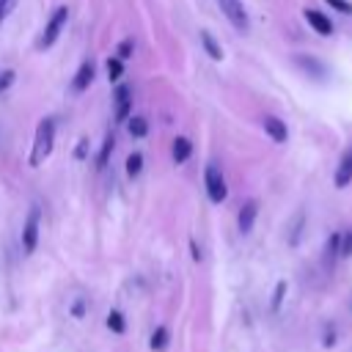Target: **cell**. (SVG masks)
<instances>
[{"mask_svg": "<svg viewBox=\"0 0 352 352\" xmlns=\"http://www.w3.org/2000/svg\"><path fill=\"white\" fill-rule=\"evenodd\" d=\"M52 143H55V121L52 118H41L36 126V138H33V151L28 157V162L36 168L41 165L50 154H52Z\"/></svg>", "mask_w": 352, "mask_h": 352, "instance_id": "6da1fadb", "label": "cell"}, {"mask_svg": "<svg viewBox=\"0 0 352 352\" xmlns=\"http://www.w3.org/2000/svg\"><path fill=\"white\" fill-rule=\"evenodd\" d=\"M66 22H69V8L66 6H58L55 11H52V16L47 19V25H44V33H41V38H38V50H47V47H52L55 41H58V36L63 33V28H66Z\"/></svg>", "mask_w": 352, "mask_h": 352, "instance_id": "7a4b0ae2", "label": "cell"}, {"mask_svg": "<svg viewBox=\"0 0 352 352\" xmlns=\"http://www.w3.org/2000/svg\"><path fill=\"white\" fill-rule=\"evenodd\" d=\"M204 184H206V195H209L212 204H223V201H226L228 187H226V179H223V173H220V168H217L214 162L206 165V170H204Z\"/></svg>", "mask_w": 352, "mask_h": 352, "instance_id": "3957f363", "label": "cell"}, {"mask_svg": "<svg viewBox=\"0 0 352 352\" xmlns=\"http://www.w3.org/2000/svg\"><path fill=\"white\" fill-rule=\"evenodd\" d=\"M217 6H220V11L226 14V19H228L239 33H248L250 19H248V11H245L242 0H217Z\"/></svg>", "mask_w": 352, "mask_h": 352, "instance_id": "277c9868", "label": "cell"}, {"mask_svg": "<svg viewBox=\"0 0 352 352\" xmlns=\"http://www.w3.org/2000/svg\"><path fill=\"white\" fill-rule=\"evenodd\" d=\"M38 223H41V212L33 206V209L28 212L25 226H22V250H25V253H33L36 245H38Z\"/></svg>", "mask_w": 352, "mask_h": 352, "instance_id": "5b68a950", "label": "cell"}, {"mask_svg": "<svg viewBox=\"0 0 352 352\" xmlns=\"http://www.w3.org/2000/svg\"><path fill=\"white\" fill-rule=\"evenodd\" d=\"M113 99H116V124H124V121H129V113H132V88L129 85H118L116 88V94H113Z\"/></svg>", "mask_w": 352, "mask_h": 352, "instance_id": "8992f818", "label": "cell"}, {"mask_svg": "<svg viewBox=\"0 0 352 352\" xmlns=\"http://www.w3.org/2000/svg\"><path fill=\"white\" fill-rule=\"evenodd\" d=\"M302 16H305V22H308L319 36H330V33H333V22H330L327 14H322V11H316V8H302Z\"/></svg>", "mask_w": 352, "mask_h": 352, "instance_id": "52a82bcc", "label": "cell"}, {"mask_svg": "<svg viewBox=\"0 0 352 352\" xmlns=\"http://www.w3.org/2000/svg\"><path fill=\"white\" fill-rule=\"evenodd\" d=\"M352 182V148H346L344 154H341V160H338V168H336V176H333V184L341 190V187H346Z\"/></svg>", "mask_w": 352, "mask_h": 352, "instance_id": "ba28073f", "label": "cell"}, {"mask_svg": "<svg viewBox=\"0 0 352 352\" xmlns=\"http://www.w3.org/2000/svg\"><path fill=\"white\" fill-rule=\"evenodd\" d=\"M256 214H258V204H256L253 198H250V201H245V204H242V209H239V217H236V226H239V231H242V234H250V231H253Z\"/></svg>", "mask_w": 352, "mask_h": 352, "instance_id": "9c48e42d", "label": "cell"}, {"mask_svg": "<svg viewBox=\"0 0 352 352\" xmlns=\"http://www.w3.org/2000/svg\"><path fill=\"white\" fill-rule=\"evenodd\" d=\"M264 132H267L275 143H286V138H289V129H286V124H283L278 116H264Z\"/></svg>", "mask_w": 352, "mask_h": 352, "instance_id": "30bf717a", "label": "cell"}, {"mask_svg": "<svg viewBox=\"0 0 352 352\" xmlns=\"http://www.w3.org/2000/svg\"><path fill=\"white\" fill-rule=\"evenodd\" d=\"M91 80H94V63L85 60V63L77 69V74H74V80H72V88H74V91H85V88L91 85Z\"/></svg>", "mask_w": 352, "mask_h": 352, "instance_id": "8fae6325", "label": "cell"}, {"mask_svg": "<svg viewBox=\"0 0 352 352\" xmlns=\"http://www.w3.org/2000/svg\"><path fill=\"white\" fill-rule=\"evenodd\" d=\"M170 154H173V162H176V165L187 162V157L192 154V143H190L187 138H176V140H173V148H170Z\"/></svg>", "mask_w": 352, "mask_h": 352, "instance_id": "7c38bea8", "label": "cell"}, {"mask_svg": "<svg viewBox=\"0 0 352 352\" xmlns=\"http://www.w3.org/2000/svg\"><path fill=\"white\" fill-rule=\"evenodd\" d=\"M294 63H297L302 72H308L311 77H322V74H324V66H322L319 60H314L311 55H297V58H294Z\"/></svg>", "mask_w": 352, "mask_h": 352, "instance_id": "4fadbf2b", "label": "cell"}, {"mask_svg": "<svg viewBox=\"0 0 352 352\" xmlns=\"http://www.w3.org/2000/svg\"><path fill=\"white\" fill-rule=\"evenodd\" d=\"M201 44H204V50H206V55L212 60H220L223 58V50H220V44L214 41V36L209 30H201Z\"/></svg>", "mask_w": 352, "mask_h": 352, "instance_id": "5bb4252c", "label": "cell"}, {"mask_svg": "<svg viewBox=\"0 0 352 352\" xmlns=\"http://www.w3.org/2000/svg\"><path fill=\"white\" fill-rule=\"evenodd\" d=\"M140 170H143V154L140 151H132L126 157V176L135 179V176H140Z\"/></svg>", "mask_w": 352, "mask_h": 352, "instance_id": "9a60e30c", "label": "cell"}, {"mask_svg": "<svg viewBox=\"0 0 352 352\" xmlns=\"http://www.w3.org/2000/svg\"><path fill=\"white\" fill-rule=\"evenodd\" d=\"M336 258H338V234H333L327 239V245H324V264H327V270H333Z\"/></svg>", "mask_w": 352, "mask_h": 352, "instance_id": "2e32d148", "label": "cell"}, {"mask_svg": "<svg viewBox=\"0 0 352 352\" xmlns=\"http://www.w3.org/2000/svg\"><path fill=\"white\" fill-rule=\"evenodd\" d=\"M126 129H129V135H132V138H143V135L148 132V121H146V118H140V116H135V118H129Z\"/></svg>", "mask_w": 352, "mask_h": 352, "instance_id": "e0dca14e", "label": "cell"}, {"mask_svg": "<svg viewBox=\"0 0 352 352\" xmlns=\"http://www.w3.org/2000/svg\"><path fill=\"white\" fill-rule=\"evenodd\" d=\"M338 256L341 258H349L352 256V228L338 234Z\"/></svg>", "mask_w": 352, "mask_h": 352, "instance_id": "ac0fdd59", "label": "cell"}, {"mask_svg": "<svg viewBox=\"0 0 352 352\" xmlns=\"http://www.w3.org/2000/svg\"><path fill=\"white\" fill-rule=\"evenodd\" d=\"M168 338H170V336H168V327H157V330L151 333L148 346H151V349H165V346H168Z\"/></svg>", "mask_w": 352, "mask_h": 352, "instance_id": "d6986e66", "label": "cell"}, {"mask_svg": "<svg viewBox=\"0 0 352 352\" xmlns=\"http://www.w3.org/2000/svg\"><path fill=\"white\" fill-rule=\"evenodd\" d=\"M113 143H116V138L107 135L104 143H102V151H99V157H96V168H104V165H107V157L113 154Z\"/></svg>", "mask_w": 352, "mask_h": 352, "instance_id": "ffe728a7", "label": "cell"}, {"mask_svg": "<svg viewBox=\"0 0 352 352\" xmlns=\"http://www.w3.org/2000/svg\"><path fill=\"white\" fill-rule=\"evenodd\" d=\"M107 327H110L113 333H124V327H126V324H124V314H121V311H110V314H107Z\"/></svg>", "mask_w": 352, "mask_h": 352, "instance_id": "44dd1931", "label": "cell"}, {"mask_svg": "<svg viewBox=\"0 0 352 352\" xmlns=\"http://www.w3.org/2000/svg\"><path fill=\"white\" fill-rule=\"evenodd\" d=\"M132 52H135V41H132V38H124V41L116 47V58H118V60L132 58Z\"/></svg>", "mask_w": 352, "mask_h": 352, "instance_id": "7402d4cb", "label": "cell"}, {"mask_svg": "<svg viewBox=\"0 0 352 352\" xmlns=\"http://www.w3.org/2000/svg\"><path fill=\"white\" fill-rule=\"evenodd\" d=\"M283 294H286V280H278V286H275V292H272V302H270V308H272V311H278V308H280Z\"/></svg>", "mask_w": 352, "mask_h": 352, "instance_id": "603a6c76", "label": "cell"}, {"mask_svg": "<svg viewBox=\"0 0 352 352\" xmlns=\"http://www.w3.org/2000/svg\"><path fill=\"white\" fill-rule=\"evenodd\" d=\"M324 3H327L330 8H336V11H341V14H346V16L352 14V3H349V0H324Z\"/></svg>", "mask_w": 352, "mask_h": 352, "instance_id": "cb8c5ba5", "label": "cell"}, {"mask_svg": "<svg viewBox=\"0 0 352 352\" xmlns=\"http://www.w3.org/2000/svg\"><path fill=\"white\" fill-rule=\"evenodd\" d=\"M107 77H110V80H118V77H121V60H118V58H110V60H107Z\"/></svg>", "mask_w": 352, "mask_h": 352, "instance_id": "d4e9b609", "label": "cell"}, {"mask_svg": "<svg viewBox=\"0 0 352 352\" xmlns=\"http://www.w3.org/2000/svg\"><path fill=\"white\" fill-rule=\"evenodd\" d=\"M14 77H16V72L14 69H6V72H0V94L14 82Z\"/></svg>", "mask_w": 352, "mask_h": 352, "instance_id": "484cf974", "label": "cell"}, {"mask_svg": "<svg viewBox=\"0 0 352 352\" xmlns=\"http://www.w3.org/2000/svg\"><path fill=\"white\" fill-rule=\"evenodd\" d=\"M14 6H16V0H0V25H3V19L14 11Z\"/></svg>", "mask_w": 352, "mask_h": 352, "instance_id": "4316f807", "label": "cell"}, {"mask_svg": "<svg viewBox=\"0 0 352 352\" xmlns=\"http://www.w3.org/2000/svg\"><path fill=\"white\" fill-rule=\"evenodd\" d=\"M85 143H88V140H80V146H77V151H74V154H77V160H80V157H85Z\"/></svg>", "mask_w": 352, "mask_h": 352, "instance_id": "83f0119b", "label": "cell"}]
</instances>
